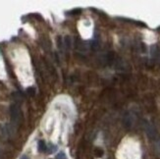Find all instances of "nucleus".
I'll return each instance as SVG.
<instances>
[{
	"label": "nucleus",
	"instance_id": "1",
	"mask_svg": "<svg viewBox=\"0 0 160 159\" xmlns=\"http://www.w3.org/2000/svg\"><path fill=\"white\" fill-rule=\"evenodd\" d=\"M10 115H11V120L15 125L19 124L21 119V112L19 107L16 104H12L10 107Z\"/></svg>",
	"mask_w": 160,
	"mask_h": 159
},
{
	"label": "nucleus",
	"instance_id": "2",
	"mask_svg": "<svg viewBox=\"0 0 160 159\" xmlns=\"http://www.w3.org/2000/svg\"><path fill=\"white\" fill-rule=\"evenodd\" d=\"M145 132H146L147 137H149L150 140H154L156 137V136H157V132H156V130L154 129V127L149 125V124H147L146 126H145Z\"/></svg>",
	"mask_w": 160,
	"mask_h": 159
},
{
	"label": "nucleus",
	"instance_id": "3",
	"mask_svg": "<svg viewBox=\"0 0 160 159\" xmlns=\"http://www.w3.org/2000/svg\"><path fill=\"white\" fill-rule=\"evenodd\" d=\"M46 150H47V146L45 144L44 141H38V151L39 152H45Z\"/></svg>",
	"mask_w": 160,
	"mask_h": 159
},
{
	"label": "nucleus",
	"instance_id": "4",
	"mask_svg": "<svg viewBox=\"0 0 160 159\" xmlns=\"http://www.w3.org/2000/svg\"><path fill=\"white\" fill-rule=\"evenodd\" d=\"M132 119L130 118V116L129 115H126L125 116V118H124V125H125V127H127V128H130L131 126H132Z\"/></svg>",
	"mask_w": 160,
	"mask_h": 159
},
{
	"label": "nucleus",
	"instance_id": "5",
	"mask_svg": "<svg viewBox=\"0 0 160 159\" xmlns=\"http://www.w3.org/2000/svg\"><path fill=\"white\" fill-rule=\"evenodd\" d=\"M103 154H104V151H103L102 148H99V147H96L94 149V155L96 157H102Z\"/></svg>",
	"mask_w": 160,
	"mask_h": 159
},
{
	"label": "nucleus",
	"instance_id": "6",
	"mask_svg": "<svg viewBox=\"0 0 160 159\" xmlns=\"http://www.w3.org/2000/svg\"><path fill=\"white\" fill-rule=\"evenodd\" d=\"M64 43L66 45L67 48H71L72 46V40H71V37L70 36H65V38H64Z\"/></svg>",
	"mask_w": 160,
	"mask_h": 159
},
{
	"label": "nucleus",
	"instance_id": "7",
	"mask_svg": "<svg viewBox=\"0 0 160 159\" xmlns=\"http://www.w3.org/2000/svg\"><path fill=\"white\" fill-rule=\"evenodd\" d=\"M27 93L30 95V96H34L35 94H36V89H35V88H27Z\"/></svg>",
	"mask_w": 160,
	"mask_h": 159
},
{
	"label": "nucleus",
	"instance_id": "8",
	"mask_svg": "<svg viewBox=\"0 0 160 159\" xmlns=\"http://www.w3.org/2000/svg\"><path fill=\"white\" fill-rule=\"evenodd\" d=\"M56 159H67L66 158V154H65L64 152H60V153H58L57 154Z\"/></svg>",
	"mask_w": 160,
	"mask_h": 159
},
{
	"label": "nucleus",
	"instance_id": "9",
	"mask_svg": "<svg viewBox=\"0 0 160 159\" xmlns=\"http://www.w3.org/2000/svg\"><path fill=\"white\" fill-rule=\"evenodd\" d=\"M81 12H82V10H81V9H75V10H73V11L69 12V13L72 14V15H79Z\"/></svg>",
	"mask_w": 160,
	"mask_h": 159
},
{
	"label": "nucleus",
	"instance_id": "10",
	"mask_svg": "<svg viewBox=\"0 0 160 159\" xmlns=\"http://www.w3.org/2000/svg\"><path fill=\"white\" fill-rule=\"evenodd\" d=\"M57 42H58V47H59V48H62V47H63V43H62V40H61V38H60V37H58V38H57Z\"/></svg>",
	"mask_w": 160,
	"mask_h": 159
},
{
	"label": "nucleus",
	"instance_id": "11",
	"mask_svg": "<svg viewBox=\"0 0 160 159\" xmlns=\"http://www.w3.org/2000/svg\"><path fill=\"white\" fill-rule=\"evenodd\" d=\"M56 150V146L55 145H50V149H49V152L51 153V152H54Z\"/></svg>",
	"mask_w": 160,
	"mask_h": 159
},
{
	"label": "nucleus",
	"instance_id": "12",
	"mask_svg": "<svg viewBox=\"0 0 160 159\" xmlns=\"http://www.w3.org/2000/svg\"><path fill=\"white\" fill-rule=\"evenodd\" d=\"M21 159H29V157H28L27 155H23L22 157H21Z\"/></svg>",
	"mask_w": 160,
	"mask_h": 159
}]
</instances>
